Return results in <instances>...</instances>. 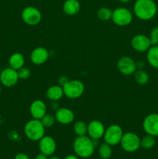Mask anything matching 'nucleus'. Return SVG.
Returning a JSON list of instances; mask_svg holds the SVG:
<instances>
[{"label":"nucleus","mask_w":158,"mask_h":159,"mask_svg":"<svg viewBox=\"0 0 158 159\" xmlns=\"http://www.w3.org/2000/svg\"><path fill=\"white\" fill-rule=\"evenodd\" d=\"M123 134V130L120 126L118 124H112L105 129L103 136L104 141L111 146L117 145L120 144Z\"/></svg>","instance_id":"nucleus-7"},{"label":"nucleus","mask_w":158,"mask_h":159,"mask_svg":"<svg viewBox=\"0 0 158 159\" xmlns=\"http://www.w3.org/2000/svg\"><path fill=\"white\" fill-rule=\"evenodd\" d=\"M105 131V127L101 121L98 120H94L88 123L87 134L92 140L97 141V140L103 138Z\"/></svg>","instance_id":"nucleus-12"},{"label":"nucleus","mask_w":158,"mask_h":159,"mask_svg":"<svg viewBox=\"0 0 158 159\" xmlns=\"http://www.w3.org/2000/svg\"><path fill=\"white\" fill-rule=\"evenodd\" d=\"M119 1L120 2H122V3H127V2H129L131 1V0H119Z\"/></svg>","instance_id":"nucleus-34"},{"label":"nucleus","mask_w":158,"mask_h":159,"mask_svg":"<svg viewBox=\"0 0 158 159\" xmlns=\"http://www.w3.org/2000/svg\"><path fill=\"white\" fill-rule=\"evenodd\" d=\"M62 87L64 96L71 99H78L85 92V85L83 82L77 79L68 80Z\"/></svg>","instance_id":"nucleus-4"},{"label":"nucleus","mask_w":158,"mask_h":159,"mask_svg":"<svg viewBox=\"0 0 158 159\" xmlns=\"http://www.w3.org/2000/svg\"><path fill=\"white\" fill-rule=\"evenodd\" d=\"M157 6L153 0H136L133 6V12L141 20H150L156 16Z\"/></svg>","instance_id":"nucleus-1"},{"label":"nucleus","mask_w":158,"mask_h":159,"mask_svg":"<svg viewBox=\"0 0 158 159\" xmlns=\"http://www.w3.org/2000/svg\"><path fill=\"white\" fill-rule=\"evenodd\" d=\"M24 133L30 141H39L45 135V127L40 120L33 118L25 124Z\"/></svg>","instance_id":"nucleus-3"},{"label":"nucleus","mask_w":158,"mask_h":159,"mask_svg":"<svg viewBox=\"0 0 158 159\" xmlns=\"http://www.w3.org/2000/svg\"><path fill=\"white\" fill-rule=\"evenodd\" d=\"M25 58L21 53L15 52L12 54L9 57V65L10 68H13L15 70H19L22 67L24 66Z\"/></svg>","instance_id":"nucleus-20"},{"label":"nucleus","mask_w":158,"mask_h":159,"mask_svg":"<svg viewBox=\"0 0 158 159\" xmlns=\"http://www.w3.org/2000/svg\"><path fill=\"white\" fill-rule=\"evenodd\" d=\"M68 80H69V79H68L66 76H60L58 79V85H60V86H63Z\"/></svg>","instance_id":"nucleus-30"},{"label":"nucleus","mask_w":158,"mask_h":159,"mask_svg":"<svg viewBox=\"0 0 158 159\" xmlns=\"http://www.w3.org/2000/svg\"><path fill=\"white\" fill-rule=\"evenodd\" d=\"M1 92H2V88H1V85H0V95H1Z\"/></svg>","instance_id":"nucleus-36"},{"label":"nucleus","mask_w":158,"mask_h":159,"mask_svg":"<svg viewBox=\"0 0 158 159\" xmlns=\"http://www.w3.org/2000/svg\"><path fill=\"white\" fill-rule=\"evenodd\" d=\"M19 79H19L16 70L10 67L2 70V72L0 74V82L5 87L10 88V87L14 86L17 84Z\"/></svg>","instance_id":"nucleus-9"},{"label":"nucleus","mask_w":158,"mask_h":159,"mask_svg":"<svg viewBox=\"0 0 158 159\" xmlns=\"http://www.w3.org/2000/svg\"><path fill=\"white\" fill-rule=\"evenodd\" d=\"M143 128L147 134L158 137V113L147 115L143 122Z\"/></svg>","instance_id":"nucleus-10"},{"label":"nucleus","mask_w":158,"mask_h":159,"mask_svg":"<svg viewBox=\"0 0 158 159\" xmlns=\"http://www.w3.org/2000/svg\"><path fill=\"white\" fill-rule=\"evenodd\" d=\"M147 59L153 68L158 69V45H152L147 51Z\"/></svg>","instance_id":"nucleus-21"},{"label":"nucleus","mask_w":158,"mask_h":159,"mask_svg":"<svg viewBox=\"0 0 158 159\" xmlns=\"http://www.w3.org/2000/svg\"><path fill=\"white\" fill-rule=\"evenodd\" d=\"M112 15V10L108 7H102L98 10L97 16L102 21H108L111 20Z\"/></svg>","instance_id":"nucleus-26"},{"label":"nucleus","mask_w":158,"mask_h":159,"mask_svg":"<svg viewBox=\"0 0 158 159\" xmlns=\"http://www.w3.org/2000/svg\"><path fill=\"white\" fill-rule=\"evenodd\" d=\"M120 145L125 152H135L140 148V138L136 133L127 132L122 135Z\"/></svg>","instance_id":"nucleus-6"},{"label":"nucleus","mask_w":158,"mask_h":159,"mask_svg":"<svg viewBox=\"0 0 158 159\" xmlns=\"http://www.w3.org/2000/svg\"><path fill=\"white\" fill-rule=\"evenodd\" d=\"M14 159H30V158L25 153H18L15 155Z\"/></svg>","instance_id":"nucleus-31"},{"label":"nucleus","mask_w":158,"mask_h":159,"mask_svg":"<svg viewBox=\"0 0 158 159\" xmlns=\"http://www.w3.org/2000/svg\"><path fill=\"white\" fill-rule=\"evenodd\" d=\"M49 58V51L43 47H38L33 49L30 54V60L33 64L40 65L44 64Z\"/></svg>","instance_id":"nucleus-16"},{"label":"nucleus","mask_w":158,"mask_h":159,"mask_svg":"<svg viewBox=\"0 0 158 159\" xmlns=\"http://www.w3.org/2000/svg\"><path fill=\"white\" fill-rule=\"evenodd\" d=\"M48 159H60V158L57 156H52V155H51V157H50Z\"/></svg>","instance_id":"nucleus-35"},{"label":"nucleus","mask_w":158,"mask_h":159,"mask_svg":"<svg viewBox=\"0 0 158 159\" xmlns=\"http://www.w3.org/2000/svg\"><path fill=\"white\" fill-rule=\"evenodd\" d=\"M133 75H134V79L136 83L140 85H146L148 83L149 80H150V76H149L148 73L144 70H136Z\"/></svg>","instance_id":"nucleus-22"},{"label":"nucleus","mask_w":158,"mask_h":159,"mask_svg":"<svg viewBox=\"0 0 158 159\" xmlns=\"http://www.w3.org/2000/svg\"><path fill=\"white\" fill-rule=\"evenodd\" d=\"M117 68L119 72L124 75H131L136 71V62L129 57H122L118 61Z\"/></svg>","instance_id":"nucleus-11"},{"label":"nucleus","mask_w":158,"mask_h":159,"mask_svg":"<svg viewBox=\"0 0 158 159\" xmlns=\"http://www.w3.org/2000/svg\"><path fill=\"white\" fill-rule=\"evenodd\" d=\"M41 122L43 125L44 126L45 128L46 127H51L55 123L56 119L55 116L54 115L50 114V113H46L43 117L41 118Z\"/></svg>","instance_id":"nucleus-27"},{"label":"nucleus","mask_w":158,"mask_h":159,"mask_svg":"<svg viewBox=\"0 0 158 159\" xmlns=\"http://www.w3.org/2000/svg\"><path fill=\"white\" fill-rule=\"evenodd\" d=\"M74 131L77 136H85L88 133V124L82 120H78L74 124Z\"/></svg>","instance_id":"nucleus-24"},{"label":"nucleus","mask_w":158,"mask_h":159,"mask_svg":"<svg viewBox=\"0 0 158 159\" xmlns=\"http://www.w3.org/2000/svg\"><path fill=\"white\" fill-rule=\"evenodd\" d=\"M57 149V144L53 138L50 136H43L39 141V150L40 153L44 154L46 156H51Z\"/></svg>","instance_id":"nucleus-14"},{"label":"nucleus","mask_w":158,"mask_h":159,"mask_svg":"<svg viewBox=\"0 0 158 159\" xmlns=\"http://www.w3.org/2000/svg\"><path fill=\"white\" fill-rule=\"evenodd\" d=\"M35 159H48V156H46V155H44V154L40 153L36 156Z\"/></svg>","instance_id":"nucleus-32"},{"label":"nucleus","mask_w":158,"mask_h":159,"mask_svg":"<svg viewBox=\"0 0 158 159\" xmlns=\"http://www.w3.org/2000/svg\"><path fill=\"white\" fill-rule=\"evenodd\" d=\"M64 159H79L77 155H69L68 156L65 157Z\"/></svg>","instance_id":"nucleus-33"},{"label":"nucleus","mask_w":158,"mask_h":159,"mask_svg":"<svg viewBox=\"0 0 158 159\" xmlns=\"http://www.w3.org/2000/svg\"><path fill=\"white\" fill-rule=\"evenodd\" d=\"M17 73H18L19 79H22V80H26L30 77L31 71L29 68H26V67H22L19 70H17Z\"/></svg>","instance_id":"nucleus-28"},{"label":"nucleus","mask_w":158,"mask_h":159,"mask_svg":"<svg viewBox=\"0 0 158 159\" xmlns=\"http://www.w3.org/2000/svg\"><path fill=\"white\" fill-rule=\"evenodd\" d=\"M81 4L78 0H66L63 4V11L66 15L74 16L79 12Z\"/></svg>","instance_id":"nucleus-19"},{"label":"nucleus","mask_w":158,"mask_h":159,"mask_svg":"<svg viewBox=\"0 0 158 159\" xmlns=\"http://www.w3.org/2000/svg\"><path fill=\"white\" fill-rule=\"evenodd\" d=\"M155 143H156L155 137L147 134L142 139H140V147L143 149H150L155 145Z\"/></svg>","instance_id":"nucleus-25"},{"label":"nucleus","mask_w":158,"mask_h":159,"mask_svg":"<svg viewBox=\"0 0 158 159\" xmlns=\"http://www.w3.org/2000/svg\"><path fill=\"white\" fill-rule=\"evenodd\" d=\"M133 13L129 9L125 7H118L112 10V19L113 23L119 26H125L132 23Z\"/></svg>","instance_id":"nucleus-5"},{"label":"nucleus","mask_w":158,"mask_h":159,"mask_svg":"<svg viewBox=\"0 0 158 159\" xmlns=\"http://www.w3.org/2000/svg\"><path fill=\"white\" fill-rule=\"evenodd\" d=\"M56 121L63 125H68L74 120V113L71 109L67 107H60L55 112Z\"/></svg>","instance_id":"nucleus-15"},{"label":"nucleus","mask_w":158,"mask_h":159,"mask_svg":"<svg viewBox=\"0 0 158 159\" xmlns=\"http://www.w3.org/2000/svg\"><path fill=\"white\" fill-rule=\"evenodd\" d=\"M22 20L29 26H36L42 20V13L37 7L26 6L21 12Z\"/></svg>","instance_id":"nucleus-8"},{"label":"nucleus","mask_w":158,"mask_h":159,"mask_svg":"<svg viewBox=\"0 0 158 159\" xmlns=\"http://www.w3.org/2000/svg\"><path fill=\"white\" fill-rule=\"evenodd\" d=\"M46 96L48 98V99L54 101V102L60 100L64 96L63 87L60 86V85H51L46 89Z\"/></svg>","instance_id":"nucleus-18"},{"label":"nucleus","mask_w":158,"mask_h":159,"mask_svg":"<svg viewBox=\"0 0 158 159\" xmlns=\"http://www.w3.org/2000/svg\"><path fill=\"white\" fill-rule=\"evenodd\" d=\"M95 144L94 140L88 136H77L73 142V149L77 157L81 158H90L94 154Z\"/></svg>","instance_id":"nucleus-2"},{"label":"nucleus","mask_w":158,"mask_h":159,"mask_svg":"<svg viewBox=\"0 0 158 159\" xmlns=\"http://www.w3.org/2000/svg\"><path fill=\"white\" fill-rule=\"evenodd\" d=\"M131 46L137 52H146L152 46L150 40L144 34H137L131 40Z\"/></svg>","instance_id":"nucleus-13"},{"label":"nucleus","mask_w":158,"mask_h":159,"mask_svg":"<svg viewBox=\"0 0 158 159\" xmlns=\"http://www.w3.org/2000/svg\"><path fill=\"white\" fill-rule=\"evenodd\" d=\"M149 38L151 45H158V26H155L151 30Z\"/></svg>","instance_id":"nucleus-29"},{"label":"nucleus","mask_w":158,"mask_h":159,"mask_svg":"<svg viewBox=\"0 0 158 159\" xmlns=\"http://www.w3.org/2000/svg\"><path fill=\"white\" fill-rule=\"evenodd\" d=\"M99 156L102 159H108L112 155V146L107 143H103L99 148Z\"/></svg>","instance_id":"nucleus-23"},{"label":"nucleus","mask_w":158,"mask_h":159,"mask_svg":"<svg viewBox=\"0 0 158 159\" xmlns=\"http://www.w3.org/2000/svg\"><path fill=\"white\" fill-rule=\"evenodd\" d=\"M29 113L33 119L41 120L46 113V105L41 99H36L29 106Z\"/></svg>","instance_id":"nucleus-17"},{"label":"nucleus","mask_w":158,"mask_h":159,"mask_svg":"<svg viewBox=\"0 0 158 159\" xmlns=\"http://www.w3.org/2000/svg\"><path fill=\"white\" fill-rule=\"evenodd\" d=\"M1 72H2V68L1 67H0V74H1Z\"/></svg>","instance_id":"nucleus-37"}]
</instances>
